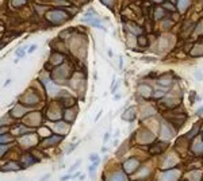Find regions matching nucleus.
Returning <instances> with one entry per match:
<instances>
[{
    "label": "nucleus",
    "instance_id": "1",
    "mask_svg": "<svg viewBox=\"0 0 203 181\" xmlns=\"http://www.w3.org/2000/svg\"><path fill=\"white\" fill-rule=\"evenodd\" d=\"M65 14L64 12H60V11H52L50 14H48V19L52 20L54 23H60L62 20H65Z\"/></svg>",
    "mask_w": 203,
    "mask_h": 181
},
{
    "label": "nucleus",
    "instance_id": "2",
    "mask_svg": "<svg viewBox=\"0 0 203 181\" xmlns=\"http://www.w3.org/2000/svg\"><path fill=\"white\" fill-rule=\"evenodd\" d=\"M188 6H190V0H177V8L180 12H184Z\"/></svg>",
    "mask_w": 203,
    "mask_h": 181
},
{
    "label": "nucleus",
    "instance_id": "3",
    "mask_svg": "<svg viewBox=\"0 0 203 181\" xmlns=\"http://www.w3.org/2000/svg\"><path fill=\"white\" fill-rule=\"evenodd\" d=\"M111 181H125V177H123L122 174H116V176H115Z\"/></svg>",
    "mask_w": 203,
    "mask_h": 181
},
{
    "label": "nucleus",
    "instance_id": "4",
    "mask_svg": "<svg viewBox=\"0 0 203 181\" xmlns=\"http://www.w3.org/2000/svg\"><path fill=\"white\" fill-rule=\"evenodd\" d=\"M163 10L161 8H158V10H156V19H160V18H163Z\"/></svg>",
    "mask_w": 203,
    "mask_h": 181
},
{
    "label": "nucleus",
    "instance_id": "5",
    "mask_svg": "<svg viewBox=\"0 0 203 181\" xmlns=\"http://www.w3.org/2000/svg\"><path fill=\"white\" fill-rule=\"evenodd\" d=\"M196 131H198V127H196V126H195L192 131H191V132H188V138H192V137L195 135V132H196Z\"/></svg>",
    "mask_w": 203,
    "mask_h": 181
},
{
    "label": "nucleus",
    "instance_id": "6",
    "mask_svg": "<svg viewBox=\"0 0 203 181\" xmlns=\"http://www.w3.org/2000/svg\"><path fill=\"white\" fill-rule=\"evenodd\" d=\"M127 27H129V26H127ZM129 29H130L133 33H137V34L141 33V29H138V27H129Z\"/></svg>",
    "mask_w": 203,
    "mask_h": 181
},
{
    "label": "nucleus",
    "instance_id": "7",
    "mask_svg": "<svg viewBox=\"0 0 203 181\" xmlns=\"http://www.w3.org/2000/svg\"><path fill=\"white\" fill-rule=\"evenodd\" d=\"M14 4H15V6H21V4H25V0H14Z\"/></svg>",
    "mask_w": 203,
    "mask_h": 181
},
{
    "label": "nucleus",
    "instance_id": "8",
    "mask_svg": "<svg viewBox=\"0 0 203 181\" xmlns=\"http://www.w3.org/2000/svg\"><path fill=\"white\" fill-rule=\"evenodd\" d=\"M89 160H91V161H95V162H97V161H99V160H97V155H96V154L89 155Z\"/></svg>",
    "mask_w": 203,
    "mask_h": 181
},
{
    "label": "nucleus",
    "instance_id": "9",
    "mask_svg": "<svg viewBox=\"0 0 203 181\" xmlns=\"http://www.w3.org/2000/svg\"><path fill=\"white\" fill-rule=\"evenodd\" d=\"M23 53H25V52H23V49H19L18 52H16V56H18V57H22Z\"/></svg>",
    "mask_w": 203,
    "mask_h": 181
},
{
    "label": "nucleus",
    "instance_id": "10",
    "mask_svg": "<svg viewBox=\"0 0 203 181\" xmlns=\"http://www.w3.org/2000/svg\"><path fill=\"white\" fill-rule=\"evenodd\" d=\"M37 49V45H31L30 46V50H29V53H33L34 52V50H35Z\"/></svg>",
    "mask_w": 203,
    "mask_h": 181
},
{
    "label": "nucleus",
    "instance_id": "11",
    "mask_svg": "<svg viewBox=\"0 0 203 181\" xmlns=\"http://www.w3.org/2000/svg\"><path fill=\"white\" fill-rule=\"evenodd\" d=\"M69 178H73V177L72 176H64V177H62V178H61V181H66V180H69Z\"/></svg>",
    "mask_w": 203,
    "mask_h": 181
},
{
    "label": "nucleus",
    "instance_id": "12",
    "mask_svg": "<svg viewBox=\"0 0 203 181\" xmlns=\"http://www.w3.org/2000/svg\"><path fill=\"white\" fill-rule=\"evenodd\" d=\"M195 76H196V78H198V80H202V74L199 73V72H195Z\"/></svg>",
    "mask_w": 203,
    "mask_h": 181
},
{
    "label": "nucleus",
    "instance_id": "13",
    "mask_svg": "<svg viewBox=\"0 0 203 181\" xmlns=\"http://www.w3.org/2000/svg\"><path fill=\"white\" fill-rule=\"evenodd\" d=\"M139 43H141V45H145V39H144V38H139Z\"/></svg>",
    "mask_w": 203,
    "mask_h": 181
},
{
    "label": "nucleus",
    "instance_id": "14",
    "mask_svg": "<svg viewBox=\"0 0 203 181\" xmlns=\"http://www.w3.org/2000/svg\"><path fill=\"white\" fill-rule=\"evenodd\" d=\"M104 2L107 3V6H108V7H111V0H104Z\"/></svg>",
    "mask_w": 203,
    "mask_h": 181
},
{
    "label": "nucleus",
    "instance_id": "15",
    "mask_svg": "<svg viewBox=\"0 0 203 181\" xmlns=\"http://www.w3.org/2000/svg\"><path fill=\"white\" fill-rule=\"evenodd\" d=\"M200 112H203V107H202V108H199V109H198V114H200Z\"/></svg>",
    "mask_w": 203,
    "mask_h": 181
}]
</instances>
